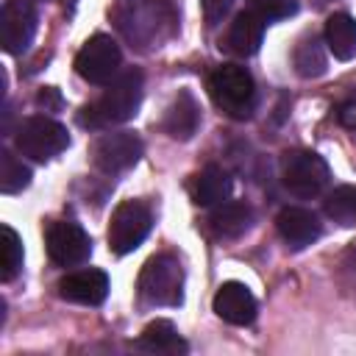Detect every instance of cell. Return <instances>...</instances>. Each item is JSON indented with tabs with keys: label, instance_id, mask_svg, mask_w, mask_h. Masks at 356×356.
<instances>
[{
	"label": "cell",
	"instance_id": "7402d4cb",
	"mask_svg": "<svg viewBox=\"0 0 356 356\" xmlns=\"http://www.w3.org/2000/svg\"><path fill=\"white\" fill-rule=\"evenodd\" d=\"M0 236V278L8 284L22 270V239L11 225H3Z\"/></svg>",
	"mask_w": 356,
	"mask_h": 356
},
{
	"label": "cell",
	"instance_id": "7a4b0ae2",
	"mask_svg": "<svg viewBox=\"0 0 356 356\" xmlns=\"http://www.w3.org/2000/svg\"><path fill=\"white\" fill-rule=\"evenodd\" d=\"M145 306H181L184 303V267L172 253H156L145 261L136 281Z\"/></svg>",
	"mask_w": 356,
	"mask_h": 356
},
{
	"label": "cell",
	"instance_id": "44dd1931",
	"mask_svg": "<svg viewBox=\"0 0 356 356\" xmlns=\"http://www.w3.org/2000/svg\"><path fill=\"white\" fill-rule=\"evenodd\" d=\"M295 70L300 78H317L325 72V53L317 36H303L295 47Z\"/></svg>",
	"mask_w": 356,
	"mask_h": 356
},
{
	"label": "cell",
	"instance_id": "9a60e30c",
	"mask_svg": "<svg viewBox=\"0 0 356 356\" xmlns=\"http://www.w3.org/2000/svg\"><path fill=\"white\" fill-rule=\"evenodd\" d=\"M261 39H264V19L253 8H248V11H239L228 25L225 50H231L234 56H253Z\"/></svg>",
	"mask_w": 356,
	"mask_h": 356
},
{
	"label": "cell",
	"instance_id": "5b68a950",
	"mask_svg": "<svg viewBox=\"0 0 356 356\" xmlns=\"http://www.w3.org/2000/svg\"><path fill=\"white\" fill-rule=\"evenodd\" d=\"M14 145L22 156L33 159V161H50L53 156H58L61 150L70 147V134L61 122L33 114L25 117L14 134Z\"/></svg>",
	"mask_w": 356,
	"mask_h": 356
},
{
	"label": "cell",
	"instance_id": "2e32d148",
	"mask_svg": "<svg viewBox=\"0 0 356 356\" xmlns=\"http://www.w3.org/2000/svg\"><path fill=\"white\" fill-rule=\"evenodd\" d=\"M136 348L145 353H159V356H178L186 353L189 345L181 339V334L175 331V325L170 320H153L145 325V331L136 339Z\"/></svg>",
	"mask_w": 356,
	"mask_h": 356
},
{
	"label": "cell",
	"instance_id": "3957f363",
	"mask_svg": "<svg viewBox=\"0 0 356 356\" xmlns=\"http://www.w3.org/2000/svg\"><path fill=\"white\" fill-rule=\"evenodd\" d=\"M209 95L217 108H222L228 117L245 120L250 117L256 106V83L253 75L239 64H220L209 75Z\"/></svg>",
	"mask_w": 356,
	"mask_h": 356
},
{
	"label": "cell",
	"instance_id": "ac0fdd59",
	"mask_svg": "<svg viewBox=\"0 0 356 356\" xmlns=\"http://www.w3.org/2000/svg\"><path fill=\"white\" fill-rule=\"evenodd\" d=\"M253 222V211L248 203H239V200H228V203H220L211 217H209V225L214 231V236L220 239H236L242 236Z\"/></svg>",
	"mask_w": 356,
	"mask_h": 356
},
{
	"label": "cell",
	"instance_id": "52a82bcc",
	"mask_svg": "<svg viewBox=\"0 0 356 356\" xmlns=\"http://www.w3.org/2000/svg\"><path fill=\"white\" fill-rule=\"evenodd\" d=\"M44 248L53 264L58 267H78L89 261L92 256V239L89 234L70 220H56L44 231Z\"/></svg>",
	"mask_w": 356,
	"mask_h": 356
},
{
	"label": "cell",
	"instance_id": "484cf974",
	"mask_svg": "<svg viewBox=\"0 0 356 356\" xmlns=\"http://www.w3.org/2000/svg\"><path fill=\"white\" fill-rule=\"evenodd\" d=\"M200 6H203V14H206V19L214 25V22H217V19H222V14L228 11L231 0H200Z\"/></svg>",
	"mask_w": 356,
	"mask_h": 356
},
{
	"label": "cell",
	"instance_id": "cb8c5ba5",
	"mask_svg": "<svg viewBox=\"0 0 356 356\" xmlns=\"http://www.w3.org/2000/svg\"><path fill=\"white\" fill-rule=\"evenodd\" d=\"M250 8L264 19H286L298 14V0H250Z\"/></svg>",
	"mask_w": 356,
	"mask_h": 356
},
{
	"label": "cell",
	"instance_id": "4fadbf2b",
	"mask_svg": "<svg viewBox=\"0 0 356 356\" xmlns=\"http://www.w3.org/2000/svg\"><path fill=\"white\" fill-rule=\"evenodd\" d=\"M58 295L70 303L100 306L108 295V275L103 270H75L58 281Z\"/></svg>",
	"mask_w": 356,
	"mask_h": 356
},
{
	"label": "cell",
	"instance_id": "6da1fadb",
	"mask_svg": "<svg viewBox=\"0 0 356 356\" xmlns=\"http://www.w3.org/2000/svg\"><path fill=\"white\" fill-rule=\"evenodd\" d=\"M139 103H142V72L125 70L108 83V89L92 106L81 111V125L86 128L122 125L139 111Z\"/></svg>",
	"mask_w": 356,
	"mask_h": 356
},
{
	"label": "cell",
	"instance_id": "603a6c76",
	"mask_svg": "<svg viewBox=\"0 0 356 356\" xmlns=\"http://www.w3.org/2000/svg\"><path fill=\"white\" fill-rule=\"evenodd\" d=\"M31 184V170L11 153V150H0V189L6 195H17Z\"/></svg>",
	"mask_w": 356,
	"mask_h": 356
},
{
	"label": "cell",
	"instance_id": "ba28073f",
	"mask_svg": "<svg viewBox=\"0 0 356 356\" xmlns=\"http://www.w3.org/2000/svg\"><path fill=\"white\" fill-rule=\"evenodd\" d=\"M122 53L117 42L106 33H97L86 39V44L75 56V72L89 83H108L120 70Z\"/></svg>",
	"mask_w": 356,
	"mask_h": 356
},
{
	"label": "cell",
	"instance_id": "d6986e66",
	"mask_svg": "<svg viewBox=\"0 0 356 356\" xmlns=\"http://www.w3.org/2000/svg\"><path fill=\"white\" fill-rule=\"evenodd\" d=\"M325 44L339 61H350L356 56V19L350 14H331L325 19Z\"/></svg>",
	"mask_w": 356,
	"mask_h": 356
},
{
	"label": "cell",
	"instance_id": "4316f807",
	"mask_svg": "<svg viewBox=\"0 0 356 356\" xmlns=\"http://www.w3.org/2000/svg\"><path fill=\"white\" fill-rule=\"evenodd\" d=\"M339 122L348 128H356V103H348L339 108Z\"/></svg>",
	"mask_w": 356,
	"mask_h": 356
},
{
	"label": "cell",
	"instance_id": "9c48e42d",
	"mask_svg": "<svg viewBox=\"0 0 356 356\" xmlns=\"http://www.w3.org/2000/svg\"><path fill=\"white\" fill-rule=\"evenodd\" d=\"M142 156V139L131 131H114V134H103L95 147H92V161L97 170L114 175L122 172L128 167H134Z\"/></svg>",
	"mask_w": 356,
	"mask_h": 356
},
{
	"label": "cell",
	"instance_id": "d4e9b609",
	"mask_svg": "<svg viewBox=\"0 0 356 356\" xmlns=\"http://www.w3.org/2000/svg\"><path fill=\"white\" fill-rule=\"evenodd\" d=\"M36 106L44 108V111H58V108L64 106L61 92H58L56 86H42V89L36 92Z\"/></svg>",
	"mask_w": 356,
	"mask_h": 356
},
{
	"label": "cell",
	"instance_id": "7c38bea8",
	"mask_svg": "<svg viewBox=\"0 0 356 356\" xmlns=\"http://www.w3.org/2000/svg\"><path fill=\"white\" fill-rule=\"evenodd\" d=\"M275 228H278L281 239H284L292 250L309 248V245L317 242L320 234H323V225H320L317 214L309 211V209H300V206H286V209H281L278 217H275Z\"/></svg>",
	"mask_w": 356,
	"mask_h": 356
},
{
	"label": "cell",
	"instance_id": "8fae6325",
	"mask_svg": "<svg viewBox=\"0 0 356 356\" xmlns=\"http://www.w3.org/2000/svg\"><path fill=\"white\" fill-rule=\"evenodd\" d=\"M211 306H214V314L231 325H250L259 312L253 292L242 281H225L217 289Z\"/></svg>",
	"mask_w": 356,
	"mask_h": 356
},
{
	"label": "cell",
	"instance_id": "277c9868",
	"mask_svg": "<svg viewBox=\"0 0 356 356\" xmlns=\"http://www.w3.org/2000/svg\"><path fill=\"white\" fill-rule=\"evenodd\" d=\"M281 181L295 197H317L331 181L325 159L314 150H289L281 156Z\"/></svg>",
	"mask_w": 356,
	"mask_h": 356
},
{
	"label": "cell",
	"instance_id": "e0dca14e",
	"mask_svg": "<svg viewBox=\"0 0 356 356\" xmlns=\"http://www.w3.org/2000/svg\"><path fill=\"white\" fill-rule=\"evenodd\" d=\"M189 192H192V200H195L197 206H220V203H225L228 195H231V178H228V172H225L222 167L209 164V167H203V170L192 178Z\"/></svg>",
	"mask_w": 356,
	"mask_h": 356
},
{
	"label": "cell",
	"instance_id": "ffe728a7",
	"mask_svg": "<svg viewBox=\"0 0 356 356\" xmlns=\"http://www.w3.org/2000/svg\"><path fill=\"white\" fill-rule=\"evenodd\" d=\"M325 217L334 220L342 228H356V186H337L328 192L325 203Z\"/></svg>",
	"mask_w": 356,
	"mask_h": 356
},
{
	"label": "cell",
	"instance_id": "8992f818",
	"mask_svg": "<svg viewBox=\"0 0 356 356\" xmlns=\"http://www.w3.org/2000/svg\"><path fill=\"white\" fill-rule=\"evenodd\" d=\"M150 225H153V214L142 200H122L111 211L108 248L117 256H125V253L136 250L145 242V236L150 234Z\"/></svg>",
	"mask_w": 356,
	"mask_h": 356
},
{
	"label": "cell",
	"instance_id": "5bb4252c",
	"mask_svg": "<svg viewBox=\"0 0 356 356\" xmlns=\"http://www.w3.org/2000/svg\"><path fill=\"white\" fill-rule=\"evenodd\" d=\"M197 125H200V106H197V100H195L192 92L181 89L175 95V100L167 106L164 120H161V128L167 131V136L186 142V139L195 136Z\"/></svg>",
	"mask_w": 356,
	"mask_h": 356
},
{
	"label": "cell",
	"instance_id": "30bf717a",
	"mask_svg": "<svg viewBox=\"0 0 356 356\" xmlns=\"http://www.w3.org/2000/svg\"><path fill=\"white\" fill-rule=\"evenodd\" d=\"M36 33V11L31 0H6L0 11V44L6 53H25Z\"/></svg>",
	"mask_w": 356,
	"mask_h": 356
}]
</instances>
